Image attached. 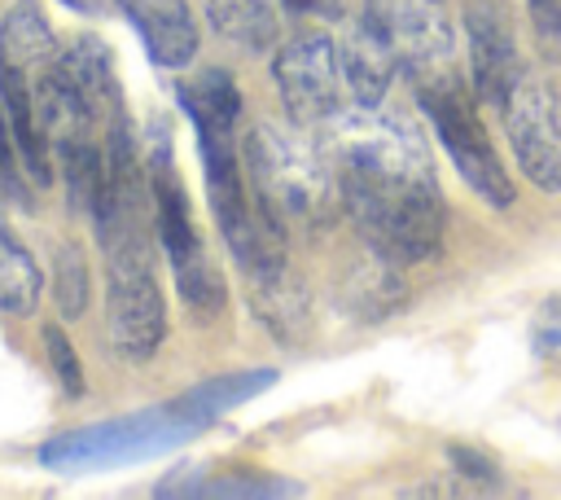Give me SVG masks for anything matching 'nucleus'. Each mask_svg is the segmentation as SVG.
Returning a JSON list of instances; mask_svg holds the SVG:
<instances>
[{"instance_id": "f257e3e1", "label": "nucleus", "mask_w": 561, "mask_h": 500, "mask_svg": "<svg viewBox=\"0 0 561 500\" xmlns=\"http://www.w3.org/2000/svg\"><path fill=\"white\" fill-rule=\"evenodd\" d=\"M337 193L368 241V250L386 263H425L443 250L447 206L434 171H373V167H337Z\"/></svg>"}, {"instance_id": "f03ea898", "label": "nucleus", "mask_w": 561, "mask_h": 500, "mask_svg": "<svg viewBox=\"0 0 561 500\" xmlns=\"http://www.w3.org/2000/svg\"><path fill=\"white\" fill-rule=\"evenodd\" d=\"M245 175L254 206L285 232V228H311L329 224L342 193L324 158L294 132L276 123H259L245 136Z\"/></svg>"}, {"instance_id": "7ed1b4c3", "label": "nucleus", "mask_w": 561, "mask_h": 500, "mask_svg": "<svg viewBox=\"0 0 561 500\" xmlns=\"http://www.w3.org/2000/svg\"><path fill=\"white\" fill-rule=\"evenodd\" d=\"M416 88V101L434 127V136L443 140V149L451 154L456 171L465 175V184L486 202V206H513V180L504 171V162L495 158V145L478 118V96L473 88L460 79V70L447 61V66H434L425 75L412 79Z\"/></svg>"}, {"instance_id": "20e7f679", "label": "nucleus", "mask_w": 561, "mask_h": 500, "mask_svg": "<svg viewBox=\"0 0 561 500\" xmlns=\"http://www.w3.org/2000/svg\"><path fill=\"white\" fill-rule=\"evenodd\" d=\"M145 171H149V197H153V232H158V241L171 259L175 289H180V298L193 316H215L224 307V276L210 263V254H206V246L193 228V211H188L184 184L175 175L162 123H153V136H149V149H145Z\"/></svg>"}, {"instance_id": "39448f33", "label": "nucleus", "mask_w": 561, "mask_h": 500, "mask_svg": "<svg viewBox=\"0 0 561 500\" xmlns=\"http://www.w3.org/2000/svg\"><path fill=\"white\" fill-rule=\"evenodd\" d=\"M110 259V298L105 333L123 360H149L167 338V303L153 276V246L131 241L105 250Z\"/></svg>"}, {"instance_id": "423d86ee", "label": "nucleus", "mask_w": 561, "mask_h": 500, "mask_svg": "<svg viewBox=\"0 0 561 500\" xmlns=\"http://www.w3.org/2000/svg\"><path fill=\"white\" fill-rule=\"evenodd\" d=\"M517 167L543 193H561V88L548 75H522L500 105Z\"/></svg>"}, {"instance_id": "0eeeda50", "label": "nucleus", "mask_w": 561, "mask_h": 500, "mask_svg": "<svg viewBox=\"0 0 561 500\" xmlns=\"http://www.w3.org/2000/svg\"><path fill=\"white\" fill-rule=\"evenodd\" d=\"M272 79L294 123L324 127L342 110V66L337 44L320 31H302L285 39L272 57Z\"/></svg>"}, {"instance_id": "6e6552de", "label": "nucleus", "mask_w": 561, "mask_h": 500, "mask_svg": "<svg viewBox=\"0 0 561 500\" xmlns=\"http://www.w3.org/2000/svg\"><path fill=\"white\" fill-rule=\"evenodd\" d=\"M465 39H469V88L482 105H504L513 83L526 75L522 53L508 26V13L495 0L465 4Z\"/></svg>"}, {"instance_id": "1a4fd4ad", "label": "nucleus", "mask_w": 561, "mask_h": 500, "mask_svg": "<svg viewBox=\"0 0 561 500\" xmlns=\"http://www.w3.org/2000/svg\"><path fill=\"white\" fill-rule=\"evenodd\" d=\"M368 9L381 18V26L394 44L399 70L408 79L451 61V35H447V22L438 18L434 0H368Z\"/></svg>"}, {"instance_id": "9d476101", "label": "nucleus", "mask_w": 561, "mask_h": 500, "mask_svg": "<svg viewBox=\"0 0 561 500\" xmlns=\"http://www.w3.org/2000/svg\"><path fill=\"white\" fill-rule=\"evenodd\" d=\"M337 66H342V83H346L355 105H381L386 101V92L399 75V57H394V44H390V35L373 9H364L351 22V31L337 48Z\"/></svg>"}, {"instance_id": "9b49d317", "label": "nucleus", "mask_w": 561, "mask_h": 500, "mask_svg": "<svg viewBox=\"0 0 561 500\" xmlns=\"http://www.w3.org/2000/svg\"><path fill=\"white\" fill-rule=\"evenodd\" d=\"M131 26L140 31L149 57L158 66H188L197 53V26L184 0H118Z\"/></svg>"}, {"instance_id": "f8f14e48", "label": "nucleus", "mask_w": 561, "mask_h": 500, "mask_svg": "<svg viewBox=\"0 0 561 500\" xmlns=\"http://www.w3.org/2000/svg\"><path fill=\"white\" fill-rule=\"evenodd\" d=\"M0 105H4V118H9V132H13V145H18V162L44 184L53 175L48 167V136L35 118V101H31V75L13 70L0 61Z\"/></svg>"}, {"instance_id": "ddd939ff", "label": "nucleus", "mask_w": 561, "mask_h": 500, "mask_svg": "<svg viewBox=\"0 0 561 500\" xmlns=\"http://www.w3.org/2000/svg\"><path fill=\"white\" fill-rule=\"evenodd\" d=\"M250 294H254V316L267 325V333L276 342H298L311 325V303L298 276H289V268L267 272V276H250Z\"/></svg>"}, {"instance_id": "4468645a", "label": "nucleus", "mask_w": 561, "mask_h": 500, "mask_svg": "<svg viewBox=\"0 0 561 500\" xmlns=\"http://www.w3.org/2000/svg\"><path fill=\"white\" fill-rule=\"evenodd\" d=\"M57 66L70 75V83L83 92V101L92 105V114H96L101 123L123 110L118 79H114V61H110V48H105L101 39L79 35L66 53H57Z\"/></svg>"}, {"instance_id": "2eb2a0df", "label": "nucleus", "mask_w": 561, "mask_h": 500, "mask_svg": "<svg viewBox=\"0 0 561 500\" xmlns=\"http://www.w3.org/2000/svg\"><path fill=\"white\" fill-rule=\"evenodd\" d=\"M53 57H57V39H53L39 4L35 0L13 4L9 18L0 22V61L22 70V75H31V70L48 66Z\"/></svg>"}, {"instance_id": "dca6fc26", "label": "nucleus", "mask_w": 561, "mask_h": 500, "mask_svg": "<svg viewBox=\"0 0 561 500\" xmlns=\"http://www.w3.org/2000/svg\"><path fill=\"white\" fill-rule=\"evenodd\" d=\"M180 105L197 132H237L241 123V92L228 70H202L197 79L180 83Z\"/></svg>"}, {"instance_id": "f3484780", "label": "nucleus", "mask_w": 561, "mask_h": 500, "mask_svg": "<svg viewBox=\"0 0 561 500\" xmlns=\"http://www.w3.org/2000/svg\"><path fill=\"white\" fill-rule=\"evenodd\" d=\"M215 35L245 53H267L276 44V18L263 0H202Z\"/></svg>"}, {"instance_id": "a211bd4d", "label": "nucleus", "mask_w": 561, "mask_h": 500, "mask_svg": "<svg viewBox=\"0 0 561 500\" xmlns=\"http://www.w3.org/2000/svg\"><path fill=\"white\" fill-rule=\"evenodd\" d=\"M39 303V268L22 241L0 224V311L31 316Z\"/></svg>"}, {"instance_id": "6ab92c4d", "label": "nucleus", "mask_w": 561, "mask_h": 500, "mask_svg": "<svg viewBox=\"0 0 561 500\" xmlns=\"http://www.w3.org/2000/svg\"><path fill=\"white\" fill-rule=\"evenodd\" d=\"M403 298H408V289L399 281V263L377 259V263H368L364 272L351 276V303L346 307L355 316H364V320H381L394 307H403Z\"/></svg>"}, {"instance_id": "aec40b11", "label": "nucleus", "mask_w": 561, "mask_h": 500, "mask_svg": "<svg viewBox=\"0 0 561 500\" xmlns=\"http://www.w3.org/2000/svg\"><path fill=\"white\" fill-rule=\"evenodd\" d=\"M53 294H57V307L61 316H79L83 303H88V263L75 246H57V259H53Z\"/></svg>"}, {"instance_id": "412c9836", "label": "nucleus", "mask_w": 561, "mask_h": 500, "mask_svg": "<svg viewBox=\"0 0 561 500\" xmlns=\"http://www.w3.org/2000/svg\"><path fill=\"white\" fill-rule=\"evenodd\" d=\"M530 351L543 364H557L561 368V294L543 298V307L530 316Z\"/></svg>"}, {"instance_id": "4be33fe9", "label": "nucleus", "mask_w": 561, "mask_h": 500, "mask_svg": "<svg viewBox=\"0 0 561 500\" xmlns=\"http://www.w3.org/2000/svg\"><path fill=\"white\" fill-rule=\"evenodd\" d=\"M44 346H48V364H53L61 390L66 395H83V368H79V355H75L70 338L57 325H44Z\"/></svg>"}, {"instance_id": "5701e85b", "label": "nucleus", "mask_w": 561, "mask_h": 500, "mask_svg": "<svg viewBox=\"0 0 561 500\" xmlns=\"http://www.w3.org/2000/svg\"><path fill=\"white\" fill-rule=\"evenodd\" d=\"M530 22L543 44H561V0H530Z\"/></svg>"}, {"instance_id": "b1692460", "label": "nucleus", "mask_w": 561, "mask_h": 500, "mask_svg": "<svg viewBox=\"0 0 561 500\" xmlns=\"http://www.w3.org/2000/svg\"><path fill=\"white\" fill-rule=\"evenodd\" d=\"M451 465H460L469 478H478V482H491L495 478V469H491V461H482V456H473L469 447H460V443H451Z\"/></svg>"}, {"instance_id": "393cba45", "label": "nucleus", "mask_w": 561, "mask_h": 500, "mask_svg": "<svg viewBox=\"0 0 561 500\" xmlns=\"http://www.w3.org/2000/svg\"><path fill=\"white\" fill-rule=\"evenodd\" d=\"M289 13H320V18H337L342 0H280Z\"/></svg>"}, {"instance_id": "a878e982", "label": "nucleus", "mask_w": 561, "mask_h": 500, "mask_svg": "<svg viewBox=\"0 0 561 500\" xmlns=\"http://www.w3.org/2000/svg\"><path fill=\"white\" fill-rule=\"evenodd\" d=\"M61 4H66V9H75V13H92V18L110 9V0H61Z\"/></svg>"}]
</instances>
